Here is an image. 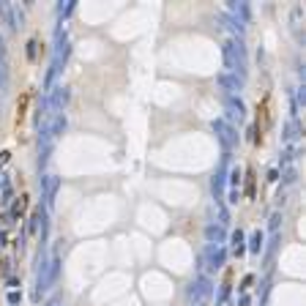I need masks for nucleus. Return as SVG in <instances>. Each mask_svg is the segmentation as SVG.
I'll list each match as a JSON object with an SVG mask.
<instances>
[{"instance_id": "12", "label": "nucleus", "mask_w": 306, "mask_h": 306, "mask_svg": "<svg viewBox=\"0 0 306 306\" xmlns=\"http://www.w3.org/2000/svg\"><path fill=\"white\" fill-rule=\"evenodd\" d=\"M57 178L55 175H49V178H41V191H44V202L47 205H52L55 202V194H57Z\"/></svg>"}, {"instance_id": "18", "label": "nucleus", "mask_w": 306, "mask_h": 306, "mask_svg": "<svg viewBox=\"0 0 306 306\" xmlns=\"http://www.w3.org/2000/svg\"><path fill=\"white\" fill-rule=\"evenodd\" d=\"M295 178H298L295 167H287V170H285V183H295Z\"/></svg>"}, {"instance_id": "24", "label": "nucleus", "mask_w": 306, "mask_h": 306, "mask_svg": "<svg viewBox=\"0 0 306 306\" xmlns=\"http://www.w3.org/2000/svg\"><path fill=\"white\" fill-rule=\"evenodd\" d=\"M36 55V41H30L28 44V57H33Z\"/></svg>"}, {"instance_id": "21", "label": "nucleus", "mask_w": 306, "mask_h": 306, "mask_svg": "<svg viewBox=\"0 0 306 306\" xmlns=\"http://www.w3.org/2000/svg\"><path fill=\"white\" fill-rule=\"evenodd\" d=\"M3 55H6V36L0 33V57H3Z\"/></svg>"}, {"instance_id": "2", "label": "nucleus", "mask_w": 306, "mask_h": 306, "mask_svg": "<svg viewBox=\"0 0 306 306\" xmlns=\"http://www.w3.org/2000/svg\"><path fill=\"white\" fill-rule=\"evenodd\" d=\"M210 129L216 132V137H219V142L224 145V153H230L232 148L238 145V134H235V129L227 123V120H222V118H216L213 123H210Z\"/></svg>"}, {"instance_id": "15", "label": "nucleus", "mask_w": 306, "mask_h": 306, "mask_svg": "<svg viewBox=\"0 0 306 306\" xmlns=\"http://www.w3.org/2000/svg\"><path fill=\"white\" fill-rule=\"evenodd\" d=\"M230 241H232V246H235V254H244L246 246H244V232L241 230H235L232 235H230Z\"/></svg>"}, {"instance_id": "16", "label": "nucleus", "mask_w": 306, "mask_h": 306, "mask_svg": "<svg viewBox=\"0 0 306 306\" xmlns=\"http://www.w3.org/2000/svg\"><path fill=\"white\" fill-rule=\"evenodd\" d=\"M74 8H76L74 0H66V3H60V6H57V17H60V19H66V17H69Z\"/></svg>"}, {"instance_id": "10", "label": "nucleus", "mask_w": 306, "mask_h": 306, "mask_svg": "<svg viewBox=\"0 0 306 306\" xmlns=\"http://www.w3.org/2000/svg\"><path fill=\"white\" fill-rule=\"evenodd\" d=\"M282 139L287 142V148H298V139H301L298 120H287L285 129H282Z\"/></svg>"}, {"instance_id": "11", "label": "nucleus", "mask_w": 306, "mask_h": 306, "mask_svg": "<svg viewBox=\"0 0 306 306\" xmlns=\"http://www.w3.org/2000/svg\"><path fill=\"white\" fill-rule=\"evenodd\" d=\"M205 241H208V246H222L227 241V232H224L222 224H208L205 227Z\"/></svg>"}, {"instance_id": "13", "label": "nucleus", "mask_w": 306, "mask_h": 306, "mask_svg": "<svg viewBox=\"0 0 306 306\" xmlns=\"http://www.w3.org/2000/svg\"><path fill=\"white\" fill-rule=\"evenodd\" d=\"M0 19L8 30H17V19H14V3L8 0H0Z\"/></svg>"}, {"instance_id": "20", "label": "nucleus", "mask_w": 306, "mask_h": 306, "mask_svg": "<svg viewBox=\"0 0 306 306\" xmlns=\"http://www.w3.org/2000/svg\"><path fill=\"white\" fill-rule=\"evenodd\" d=\"M279 222H282V216H279V213H273V216H271V224H268L273 235H276V230H279Z\"/></svg>"}, {"instance_id": "5", "label": "nucleus", "mask_w": 306, "mask_h": 306, "mask_svg": "<svg viewBox=\"0 0 306 306\" xmlns=\"http://www.w3.org/2000/svg\"><path fill=\"white\" fill-rule=\"evenodd\" d=\"M227 164H230V153L222 156V164L216 170V175L210 178V191H213L216 200H222V191H224V183H227Z\"/></svg>"}, {"instance_id": "7", "label": "nucleus", "mask_w": 306, "mask_h": 306, "mask_svg": "<svg viewBox=\"0 0 306 306\" xmlns=\"http://www.w3.org/2000/svg\"><path fill=\"white\" fill-rule=\"evenodd\" d=\"M69 104V88H55V93L52 96H47V107L52 110V115H60L63 112V107Z\"/></svg>"}, {"instance_id": "19", "label": "nucleus", "mask_w": 306, "mask_h": 306, "mask_svg": "<svg viewBox=\"0 0 306 306\" xmlns=\"http://www.w3.org/2000/svg\"><path fill=\"white\" fill-rule=\"evenodd\" d=\"M230 183H232V186H238V183H241V170H238V167L230 170Z\"/></svg>"}, {"instance_id": "26", "label": "nucleus", "mask_w": 306, "mask_h": 306, "mask_svg": "<svg viewBox=\"0 0 306 306\" xmlns=\"http://www.w3.org/2000/svg\"><path fill=\"white\" fill-rule=\"evenodd\" d=\"M197 306H202V304H197Z\"/></svg>"}, {"instance_id": "23", "label": "nucleus", "mask_w": 306, "mask_h": 306, "mask_svg": "<svg viewBox=\"0 0 306 306\" xmlns=\"http://www.w3.org/2000/svg\"><path fill=\"white\" fill-rule=\"evenodd\" d=\"M0 189H6V191H8V181H6V172H0Z\"/></svg>"}, {"instance_id": "1", "label": "nucleus", "mask_w": 306, "mask_h": 306, "mask_svg": "<svg viewBox=\"0 0 306 306\" xmlns=\"http://www.w3.org/2000/svg\"><path fill=\"white\" fill-rule=\"evenodd\" d=\"M57 273H60V257H52L47 260H38V279H36V295L47 292L49 287L57 282Z\"/></svg>"}, {"instance_id": "22", "label": "nucleus", "mask_w": 306, "mask_h": 306, "mask_svg": "<svg viewBox=\"0 0 306 306\" xmlns=\"http://www.w3.org/2000/svg\"><path fill=\"white\" fill-rule=\"evenodd\" d=\"M230 200L238 202V200H241V191H238V189H232V191H230Z\"/></svg>"}, {"instance_id": "14", "label": "nucleus", "mask_w": 306, "mask_h": 306, "mask_svg": "<svg viewBox=\"0 0 306 306\" xmlns=\"http://www.w3.org/2000/svg\"><path fill=\"white\" fill-rule=\"evenodd\" d=\"M246 249H249L251 254H260V251H263V232H260V230H254L249 235V246H246Z\"/></svg>"}, {"instance_id": "6", "label": "nucleus", "mask_w": 306, "mask_h": 306, "mask_svg": "<svg viewBox=\"0 0 306 306\" xmlns=\"http://www.w3.org/2000/svg\"><path fill=\"white\" fill-rule=\"evenodd\" d=\"M216 82L222 85V91H227V96H235V93H241V88H244V79L238 74H232V71H222V74L216 76Z\"/></svg>"}, {"instance_id": "9", "label": "nucleus", "mask_w": 306, "mask_h": 306, "mask_svg": "<svg viewBox=\"0 0 306 306\" xmlns=\"http://www.w3.org/2000/svg\"><path fill=\"white\" fill-rule=\"evenodd\" d=\"M227 11H230V17L235 22H241V25H249L251 22V11H249V3H227Z\"/></svg>"}, {"instance_id": "3", "label": "nucleus", "mask_w": 306, "mask_h": 306, "mask_svg": "<svg viewBox=\"0 0 306 306\" xmlns=\"http://www.w3.org/2000/svg\"><path fill=\"white\" fill-rule=\"evenodd\" d=\"M224 263H227L224 246H205V251H202V265H208L210 271H219V268H224Z\"/></svg>"}, {"instance_id": "8", "label": "nucleus", "mask_w": 306, "mask_h": 306, "mask_svg": "<svg viewBox=\"0 0 306 306\" xmlns=\"http://www.w3.org/2000/svg\"><path fill=\"white\" fill-rule=\"evenodd\" d=\"M224 110H227L230 120H244V115H246V107H244V101H241L238 96H227V98H224Z\"/></svg>"}, {"instance_id": "4", "label": "nucleus", "mask_w": 306, "mask_h": 306, "mask_svg": "<svg viewBox=\"0 0 306 306\" xmlns=\"http://www.w3.org/2000/svg\"><path fill=\"white\" fill-rule=\"evenodd\" d=\"M210 279L208 276H197L194 282H191V285L186 287V295H189V301H197V304H200L202 298H208L210 295Z\"/></svg>"}, {"instance_id": "25", "label": "nucleus", "mask_w": 306, "mask_h": 306, "mask_svg": "<svg viewBox=\"0 0 306 306\" xmlns=\"http://www.w3.org/2000/svg\"><path fill=\"white\" fill-rule=\"evenodd\" d=\"M49 306H60V304H57V301H52V304H49Z\"/></svg>"}, {"instance_id": "17", "label": "nucleus", "mask_w": 306, "mask_h": 306, "mask_svg": "<svg viewBox=\"0 0 306 306\" xmlns=\"http://www.w3.org/2000/svg\"><path fill=\"white\" fill-rule=\"evenodd\" d=\"M6 88H8V74H6L3 60H0V93H6Z\"/></svg>"}]
</instances>
